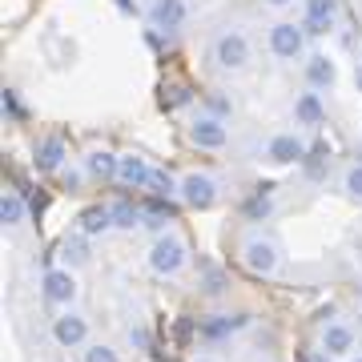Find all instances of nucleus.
<instances>
[{"mask_svg":"<svg viewBox=\"0 0 362 362\" xmlns=\"http://www.w3.org/2000/svg\"><path fill=\"white\" fill-rule=\"evenodd\" d=\"M85 362H121L117 358V350L113 346H105V342H97V346L85 350Z\"/></svg>","mask_w":362,"mask_h":362,"instance_id":"b1692460","label":"nucleus"},{"mask_svg":"<svg viewBox=\"0 0 362 362\" xmlns=\"http://www.w3.org/2000/svg\"><path fill=\"white\" fill-rule=\"evenodd\" d=\"M354 85H358V93H362V65L354 69Z\"/></svg>","mask_w":362,"mask_h":362,"instance_id":"c85d7f7f","label":"nucleus"},{"mask_svg":"<svg viewBox=\"0 0 362 362\" xmlns=\"http://www.w3.org/2000/svg\"><path fill=\"white\" fill-rule=\"evenodd\" d=\"M113 4H117V8H121L125 16H133V4H129V0H113Z\"/></svg>","mask_w":362,"mask_h":362,"instance_id":"bb28decb","label":"nucleus"},{"mask_svg":"<svg viewBox=\"0 0 362 362\" xmlns=\"http://www.w3.org/2000/svg\"><path fill=\"white\" fill-rule=\"evenodd\" d=\"M0 221H4V226H21V221H25V202H21V194L0 197Z\"/></svg>","mask_w":362,"mask_h":362,"instance_id":"4be33fe9","label":"nucleus"},{"mask_svg":"<svg viewBox=\"0 0 362 362\" xmlns=\"http://www.w3.org/2000/svg\"><path fill=\"white\" fill-rule=\"evenodd\" d=\"M45 298L52 306H73L77 302V278L69 270H49L45 274Z\"/></svg>","mask_w":362,"mask_h":362,"instance_id":"1a4fd4ad","label":"nucleus"},{"mask_svg":"<svg viewBox=\"0 0 362 362\" xmlns=\"http://www.w3.org/2000/svg\"><path fill=\"white\" fill-rule=\"evenodd\" d=\"M65 141L61 137H45V141L37 145V153H33V165H37V173H57V169L65 165Z\"/></svg>","mask_w":362,"mask_h":362,"instance_id":"4468645a","label":"nucleus"},{"mask_svg":"<svg viewBox=\"0 0 362 362\" xmlns=\"http://www.w3.org/2000/svg\"><path fill=\"white\" fill-rule=\"evenodd\" d=\"M306 141L298 137V133H278L270 145H266V157H270L274 165H298V161H306Z\"/></svg>","mask_w":362,"mask_h":362,"instance_id":"6e6552de","label":"nucleus"},{"mask_svg":"<svg viewBox=\"0 0 362 362\" xmlns=\"http://www.w3.org/2000/svg\"><path fill=\"white\" fill-rule=\"evenodd\" d=\"M354 346V330H350L346 322H326V330H322V350L326 354H346V350Z\"/></svg>","mask_w":362,"mask_h":362,"instance_id":"dca6fc26","label":"nucleus"},{"mask_svg":"<svg viewBox=\"0 0 362 362\" xmlns=\"http://www.w3.org/2000/svg\"><path fill=\"white\" fill-rule=\"evenodd\" d=\"M145 189H149V194H157V197H173L181 189V181H173L165 173V169H153V173H149V185H145Z\"/></svg>","mask_w":362,"mask_h":362,"instance_id":"5701e85b","label":"nucleus"},{"mask_svg":"<svg viewBox=\"0 0 362 362\" xmlns=\"http://www.w3.org/2000/svg\"><path fill=\"white\" fill-rule=\"evenodd\" d=\"M346 194L362 202V165H354V169L346 173Z\"/></svg>","mask_w":362,"mask_h":362,"instance_id":"393cba45","label":"nucleus"},{"mask_svg":"<svg viewBox=\"0 0 362 362\" xmlns=\"http://www.w3.org/2000/svg\"><path fill=\"white\" fill-rule=\"evenodd\" d=\"M149 161L145 157H137V153H125L121 157V165H117V181L125 185V189H145L149 185Z\"/></svg>","mask_w":362,"mask_h":362,"instance_id":"f8f14e48","label":"nucleus"},{"mask_svg":"<svg viewBox=\"0 0 362 362\" xmlns=\"http://www.w3.org/2000/svg\"><path fill=\"white\" fill-rule=\"evenodd\" d=\"M77 230L85 233V238H97V233L113 230V206H89L77 218Z\"/></svg>","mask_w":362,"mask_h":362,"instance_id":"2eb2a0df","label":"nucleus"},{"mask_svg":"<svg viewBox=\"0 0 362 362\" xmlns=\"http://www.w3.org/2000/svg\"><path fill=\"white\" fill-rule=\"evenodd\" d=\"M306 81H310V89H334L338 65L326 52H310V57H306Z\"/></svg>","mask_w":362,"mask_h":362,"instance_id":"ddd939ff","label":"nucleus"},{"mask_svg":"<svg viewBox=\"0 0 362 362\" xmlns=\"http://www.w3.org/2000/svg\"><path fill=\"white\" fill-rule=\"evenodd\" d=\"M177 197L189 209H209L214 202H218V181L209 177V173H185V177H181Z\"/></svg>","mask_w":362,"mask_h":362,"instance_id":"20e7f679","label":"nucleus"},{"mask_svg":"<svg viewBox=\"0 0 362 362\" xmlns=\"http://www.w3.org/2000/svg\"><path fill=\"white\" fill-rule=\"evenodd\" d=\"M242 262H246L250 274H274L278 270V246L270 238H250L242 246Z\"/></svg>","mask_w":362,"mask_h":362,"instance_id":"0eeeda50","label":"nucleus"},{"mask_svg":"<svg viewBox=\"0 0 362 362\" xmlns=\"http://www.w3.org/2000/svg\"><path fill=\"white\" fill-rule=\"evenodd\" d=\"M61 254H65V262L69 266H85V262H89V238H85V233H69L65 238V246H61Z\"/></svg>","mask_w":362,"mask_h":362,"instance_id":"aec40b11","label":"nucleus"},{"mask_svg":"<svg viewBox=\"0 0 362 362\" xmlns=\"http://www.w3.org/2000/svg\"><path fill=\"white\" fill-rule=\"evenodd\" d=\"M209 109H214V117H226L233 109L230 101H226V97H209Z\"/></svg>","mask_w":362,"mask_h":362,"instance_id":"a878e982","label":"nucleus"},{"mask_svg":"<svg viewBox=\"0 0 362 362\" xmlns=\"http://www.w3.org/2000/svg\"><path fill=\"white\" fill-rule=\"evenodd\" d=\"M294 117H298V125H322V117H326V105L318 93H302L294 101Z\"/></svg>","mask_w":362,"mask_h":362,"instance_id":"f3484780","label":"nucleus"},{"mask_svg":"<svg viewBox=\"0 0 362 362\" xmlns=\"http://www.w3.org/2000/svg\"><path fill=\"white\" fill-rule=\"evenodd\" d=\"M52 338L61 342V346H81L85 338H89V322L81 318V314H73V310H65L57 322H52Z\"/></svg>","mask_w":362,"mask_h":362,"instance_id":"9b49d317","label":"nucleus"},{"mask_svg":"<svg viewBox=\"0 0 362 362\" xmlns=\"http://www.w3.org/2000/svg\"><path fill=\"white\" fill-rule=\"evenodd\" d=\"M194 362H218V358H194Z\"/></svg>","mask_w":362,"mask_h":362,"instance_id":"7c9ffc66","label":"nucleus"},{"mask_svg":"<svg viewBox=\"0 0 362 362\" xmlns=\"http://www.w3.org/2000/svg\"><path fill=\"white\" fill-rule=\"evenodd\" d=\"M274 8H286V4H294V0H270Z\"/></svg>","mask_w":362,"mask_h":362,"instance_id":"c756f323","label":"nucleus"},{"mask_svg":"<svg viewBox=\"0 0 362 362\" xmlns=\"http://www.w3.org/2000/svg\"><path fill=\"white\" fill-rule=\"evenodd\" d=\"M117 165H121V157H113L109 149H93L85 157V169H89L93 177H117Z\"/></svg>","mask_w":362,"mask_h":362,"instance_id":"6ab92c4d","label":"nucleus"},{"mask_svg":"<svg viewBox=\"0 0 362 362\" xmlns=\"http://www.w3.org/2000/svg\"><path fill=\"white\" fill-rule=\"evenodd\" d=\"M270 52L278 61H298L306 52V28L294 25V21H278L270 28Z\"/></svg>","mask_w":362,"mask_h":362,"instance_id":"7ed1b4c3","label":"nucleus"},{"mask_svg":"<svg viewBox=\"0 0 362 362\" xmlns=\"http://www.w3.org/2000/svg\"><path fill=\"white\" fill-rule=\"evenodd\" d=\"M149 270L161 274V278H173V274L185 270V242L173 238V233H161L149 250Z\"/></svg>","mask_w":362,"mask_h":362,"instance_id":"f03ea898","label":"nucleus"},{"mask_svg":"<svg viewBox=\"0 0 362 362\" xmlns=\"http://www.w3.org/2000/svg\"><path fill=\"white\" fill-rule=\"evenodd\" d=\"M137 226H145V214L133 202H117L113 206V230H137Z\"/></svg>","mask_w":362,"mask_h":362,"instance_id":"412c9836","label":"nucleus"},{"mask_svg":"<svg viewBox=\"0 0 362 362\" xmlns=\"http://www.w3.org/2000/svg\"><path fill=\"white\" fill-rule=\"evenodd\" d=\"M310 362H334V354H326V350H318V354H314Z\"/></svg>","mask_w":362,"mask_h":362,"instance_id":"cd10ccee","label":"nucleus"},{"mask_svg":"<svg viewBox=\"0 0 362 362\" xmlns=\"http://www.w3.org/2000/svg\"><path fill=\"white\" fill-rule=\"evenodd\" d=\"M189 141L197 145V149H221V145L230 141V129H226V121L214 113H202L189 125Z\"/></svg>","mask_w":362,"mask_h":362,"instance_id":"423d86ee","label":"nucleus"},{"mask_svg":"<svg viewBox=\"0 0 362 362\" xmlns=\"http://www.w3.org/2000/svg\"><path fill=\"white\" fill-rule=\"evenodd\" d=\"M358 165H362V149H358Z\"/></svg>","mask_w":362,"mask_h":362,"instance_id":"2f4dec72","label":"nucleus"},{"mask_svg":"<svg viewBox=\"0 0 362 362\" xmlns=\"http://www.w3.org/2000/svg\"><path fill=\"white\" fill-rule=\"evenodd\" d=\"M246 322H250L246 314H214V318L202 322V334L206 338H226V334H233V330H242Z\"/></svg>","mask_w":362,"mask_h":362,"instance_id":"a211bd4d","label":"nucleus"},{"mask_svg":"<svg viewBox=\"0 0 362 362\" xmlns=\"http://www.w3.org/2000/svg\"><path fill=\"white\" fill-rule=\"evenodd\" d=\"M149 21H153V28H181L185 21H189V4L185 0H153L149 4Z\"/></svg>","mask_w":362,"mask_h":362,"instance_id":"9d476101","label":"nucleus"},{"mask_svg":"<svg viewBox=\"0 0 362 362\" xmlns=\"http://www.w3.org/2000/svg\"><path fill=\"white\" fill-rule=\"evenodd\" d=\"M350 362H362V354H358V358H350Z\"/></svg>","mask_w":362,"mask_h":362,"instance_id":"473e14b6","label":"nucleus"},{"mask_svg":"<svg viewBox=\"0 0 362 362\" xmlns=\"http://www.w3.org/2000/svg\"><path fill=\"white\" fill-rule=\"evenodd\" d=\"M338 13H342V4H338V0H306L302 28H306L310 37H326V33L338 25Z\"/></svg>","mask_w":362,"mask_h":362,"instance_id":"39448f33","label":"nucleus"},{"mask_svg":"<svg viewBox=\"0 0 362 362\" xmlns=\"http://www.w3.org/2000/svg\"><path fill=\"white\" fill-rule=\"evenodd\" d=\"M214 65H218L221 73H242V69L250 65V40H246V33H238V28L218 33V40H214Z\"/></svg>","mask_w":362,"mask_h":362,"instance_id":"f257e3e1","label":"nucleus"}]
</instances>
